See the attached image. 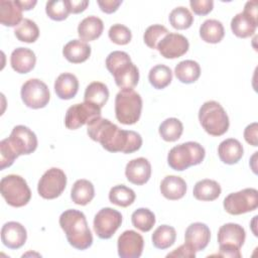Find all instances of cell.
Returning <instances> with one entry per match:
<instances>
[{
    "instance_id": "1",
    "label": "cell",
    "mask_w": 258,
    "mask_h": 258,
    "mask_svg": "<svg viewBox=\"0 0 258 258\" xmlns=\"http://www.w3.org/2000/svg\"><path fill=\"white\" fill-rule=\"evenodd\" d=\"M87 132L92 140L99 142L109 152L132 153L142 145L139 133L120 129L110 120L102 117L88 124Z\"/></svg>"
},
{
    "instance_id": "2",
    "label": "cell",
    "mask_w": 258,
    "mask_h": 258,
    "mask_svg": "<svg viewBox=\"0 0 258 258\" xmlns=\"http://www.w3.org/2000/svg\"><path fill=\"white\" fill-rule=\"evenodd\" d=\"M59 226L63 230L71 246L85 250L93 244V236L86 216L78 210H67L59 217Z\"/></svg>"
},
{
    "instance_id": "3",
    "label": "cell",
    "mask_w": 258,
    "mask_h": 258,
    "mask_svg": "<svg viewBox=\"0 0 258 258\" xmlns=\"http://www.w3.org/2000/svg\"><path fill=\"white\" fill-rule=\"evenodd\" d=\"M106 68L121 90L133 89L138 84L139 71L127 52L115 50L109 53L106 58Z\"/></svg>"
},
{
    "instance_id": "4",
    "label": "cell",
    "mask_w": 258,
    "mask_h": 258,
    "mask_svg": "<svg viewBox=\"0 0 258 258\" xmlns=\"http://www.w3.org/2000/svg\"><path fill=\"white\" fill-rule=\"evenodd\" d=\"M205 155V148L200 143L188 141L172 147L167 155V162L172 169L182 171L189 166L200 164Z\"/></svg>"
},
{
    "instance_id": "5",
    "label": "cell",
    "mask_w": 258,
    "mask_h": 258,
    "mask_svg": "<svg viewBox=\"0 0 258 258\" xmlns=\"http://www.w3.org/2000/svg\"><path fill=\"white\" fill-rule=\"evenodd\" d=\"M202 127L212 136H221L229 129V117L225 109L216 101L205 102L199 111Z\"/></svg>"
},
{
    "instance_id": "6",
    "label": "cell",
    "mask_w": 258,
    "mask_h": 258,
    "mask_svg": "<svg viewBox=\"0 0 258 258\" xmlns=\"http://www.w3.org/2000/svg\"><path fill=\"white\" fill-rule=\"evenodd\" d=\"M142 99L133 89L121 90L115 98V115L125 125L135 124L141 115Z\"/></svg>"
},
{
    "instance_id": "7",
    "label": "cell",
    "mask_w": 258,
    "mask_h": 258,
    "mask_svg": "<svg viewBox=\"0 0 258 258\" xmlns=\"http://www.w3.org/2000/svg\"><path fill=\"white\" fill-rule=\"evenodd\" d=\"M246 238L245 230L242 226L235 223H228L220 227L218 231L219 253L218 256L240 258V248Z\"/></svg>"
},
{
    "instance_id": "8",
    "label": "cell",
    "mask_w": 258,
    "mask_h": 258,
    "mask_svg": "<svg viewBox=\"0 0 258 258\" xmlns=\"http://www.w3.org/2000/svg\"><path fill=\"white\" fill-rule=\"evenodd\" d=\"M0 191L6 203L14 208L27 205L31 198V190L26 180L17 174L4 176L0 181Z\"/></svg>"
},
{
    "instance_id": "9",
    "label": "cell",
    "mask_w": 258,
    "mask_h": 258,
    "mask_svg": "<svg viewBox=\"0 0 258 258\" xmlns=\"http://www.w3.org/2000/svg\"><path fill=\"white\" fill-rule=\"evenodd\" d=\"M258 191L255 188H244L228 195L224 200V209L230 215H241L256 210Z\"/></svg>"
},
{
    "instance_id": "10",
    "label": "cell",
    "mask_w": 258,
    "mask_h": 258,
    "mask_svg": "<svg viewBox=\"0 0 258 258\" xmlns=\"http://www.w3.org/2000/svg\"><path fill=\"white\" fill-rule=\"evenodd\" d=\"M101 117V108L84 102L71 106L64 117V125L68 129L76 130L85 124H90L93 120Z\"/></svg>"
},
{
    "instance_id": "11",
    "label": "cell",
    "mask_w": 258,
    "mask_h": 258,
    "mask_svg": "<svg viewBox=\"0 0 258 258\" xmlns=\"http://www.w3.org/2000/svg\"><path fill=\"white\" fill-rule=\"evenodd\" d=\"M67 185L66 173L57 167H51L40 177L37 185L39 196L46 200L59 197Z\"/></svg>"
},
{
    "instance_id": "12",
    "label": "cell",
    "mask_w": 258,
    "mask_h": 258,
    "mask_svg": "<svg viewBox=\"0 0 258 258\" xmlns=\"http://www.w3.org/2000/svg\"><path fill=\"white\" fill-rule=\"evenodd\" d=\"M21 99L31 109H40L49 102V90L47 86L38 79H30L21 87Z\"/></svg>"
},
{
    "instance_id": "13",
    "label": "cell",
    "mask_w": 258,
    "mask_h": 258,
    "mask_svg": "<svg viewBox=\"0 0 258 258\" xmlns=\"http://www.w3.org/2000/svg\"><path fill=\"white\" fill-rule=\"evenodd\" d=\"M122 224V215L112 208L101 209L94 218V230L101 239H110Z\"/></svg>"
},
{
    "instance_id": "14",
    "label": "cell",
    "mask_w": 258,
    "mask_h": 258,
    "mask_svg": "<svg viewBox=\"0 0 258 258\" xmlns=\"http://www.w3.org/2000/svg\"><path fill=\"white\" fill-rule=\"evenodd\" d=\"M7 141L13 151L19 156L32 153L37 147V138L33 131L23 125L15 126Z\"/></svg>"
},
{
    "instance_id": "15",
    "label": "cell",
    "mask_w": 258,
    "mask_h": 258,
    "mask_svg": "<svg viewBox=\"0 0 258 258\" xmlns=\"http://www.w3.org/2000/svg\"><path fill=\"white\" fill-rule=\"evenodd\" d=\"M188 47L189 43L185 36L169 32L158 42L156 49L165 58H177L182 56Z\"/></svg>"
},
{
    "instance_id": "16",
    "label": "cell",
    "mask_w": 258,
    "mask_h": 258,
    "mask_svg": "<svg viewBox=\"0 0 258 258\" xmlns=\"http://www.w3.org/2000/svg\"><path fill=\"white\" fill-rule=\"evenodd\" d=\"M143 246L142 236L133 230H127L118 238V255L121 258H138L142 254Z\"/></svg>"
},
{
    "instance_id": "17",
    "label": "cell",
    "mask_w": 258,
    "mask_h": 258,
    "mask_svg": "<svg viewBox=\"0 0 258 258\" xmlns=\"http://www.w3.org/2000/svg\"><path fill=\"white\" fill-rule=\"evenodd\" d=\"M211 239V231L209 227L204 223L190 224L184 234V241L196 252L204 250Z\"/></svg>"
},
{
    "instance_id": "18",
    "label": "cell",
    "mask_w": 258,
    "mask_h": 258,
    "mask_svg": "<svg viewBox=\"0 0 258 258\" xmlns=\"http://www.w3.org/2000/svg\"><path fill=\"white\" fill-rule=\"evenodd\" d=\"M127 179L136 185L146 183L151 175L150 162L144 157H138L130 160L125 168Z\"/></svg>"
},
{
    "instance_id": "19",
    "label": "cell",
    "mask_w": 258,
    "mask_h": 258,
    "mask_svg": "<svg viewBox=\"0 0 258 258\" xmlns=\"http://www.w3.org/2000/svg\"><path fill=\"white\" fill-rule=\"evenodd\" d=\"M27 239V233L20 223L8 222L1 229V241L9 249L22 247Z\"/></svg>"
},
{
    "instance_id": "20",
    "label": "cell",
    "mask_w": 258,
    "mask_h": 258,
    "mask_svg": "<svg viewBox=\"0 0 258 258\" xmlns=\"http://www.w3.org/2000/svg\"><path fill=\"white\" fill-rule=\"evenodd\" d=\"M36 56L34 52L26 47L15 48L10 56L12 69L18 74H27L34 68Z\"/></svg>"
},
{
    "instance_id": "21",
    "label": "cell",
    "mask_w": 258,
    "mask_h": 258,
    "mask_svg": "<svg viewBox=\"0 0 258 258\" xmlns=\"http://www.w3.org/2000/svg\"><path fill=\"white\" fill-rule=\"evenodd\" d=\"M79 90V81L77 77L70 73L60 74L54 82V91L61 100L74 98Z\"/></svg>"
},
{
    "instance_id": "22",
    "label": "cell",
    "mask_w": 258,
    "mask_h": 258,
    "mask_svg": "<svg viewBox=\"0 0 258 258\" xmlns=\"http://www.w3.org/2000/svg\"><path fill=\"white\" fill-rule=\"evenodd\" d=\"M160 191L165 199L176 201L185 195L186 183L180 176L167 175L160 183Z\"/></svg>"
},
{
    "instance_id": "23",
    "label": "cell",
    "mask_w": 258,
    "mask_h": 258,
    "mask_svg": "<svg viewBox=\"0 0 258 258\" xmlns=\"http://www.w3.org/2000/svg\"><path fill=\"white\" fill-rule=\"evenodd\" d=\"M62 54L70 62L81 63L91 55V46L81 39H73L63 46Z\"/></svg>"
},
{
    "instance_id": "24",
    "label": "cell",
    "mask_w": 258,
    "mask_h": 258,
    "mask_svg": "<svg viewBox=\"0 0 258 258\" xmlns=\"http://www.w3.org/2000/svg\"><path fill=\"white\" fill-rule=\"evenodd\" d=\"M243 146L239 140L228 138L222 141L218 147L220 159L226 164H235L243 156Z\"/></svg>"
},
{
    "instance_id": "25",
    "label": "cell",
    "mask_w": 258,
    "mask_h": 258,
    "mask_svg": "<svg viewBox=\"0 0 258 258\" xmlns=\"http://www.w3.org/2000/svg\"><path fill=\"white\" fill-rule=\"evenodd\" d=\"M22 9L17 1L1 0L0 1V22L4 26L19 25L22 21Z\"/></svg>"
},
{
    "instance_id": "26",
    "label": "cell",
    "mask_w": 258,
    "mask_h": 258,
    "mask_svg": "<svg viewBox=\"0 0 258 258\" xmlns=\"http://www.w3.org/2000/svg\"><path fill=\"white\" fill-rule=\"evenodd\" d=\"M104 29L103 21L97 16H88L78 26V34L83 41H92L101 36Z\"/></svg>"
},
{
    "instance_id": "27",
    "label": "cell",
    "mask_w": 258,
    "mask_h": 258,
    "mask_svg": "<svg viewBox=\"0 0 258 258\" xmlns=\"http://www.w3.org/2000/svg\"><path fill=\"white\" fill-rule=\"evenodd\" d=\"M258 25V21L253 20L244 12L236 14L231 20V29L233 33L241 38L252 36Z\"/></svg>"
},
{
    "instance_id": "28",
    "label": "cell",
    "mask_w": 258,
    "mask_h": 258,
    "mask_svg": "<svg viewBox=\"0 0 258 258\" xmlns=\"http://www.w3.org/2000/svg\"><path fill=\"white\" fill-rule=\"evenodd\" d=\"M194 197L199 201L211 202L218 199L221 195L220 184L213 179H202L198 181L192 190Z\"/></svg>"
},
{
    "instance_id": "29",
    "label": "cell",
    "mask_w": 258,
    "mask_h": 258,
    "mask_svg": "<svg viewBox=\"0 0 258 258\" xmlns=\"http://www.w3.org/2000/svg\"><path fill=\"white\" fill-rule=\"evenodd\" d=\"M95 197V188L91 181L87 179H78L71 190L73 202L80 206L88 205Z\"/></svg>"
},
{
    "instance_id": "30",
    "label": "cell",
    "mask_w": 258,
    "mask_h": 258,
    "mask_svg": "<svg viewBox=\"0 0 258 258\" xmlns=\"http://www.w3.org/2000/svg\"><path fill=\"white\" fill-rule=\"evenodd\" d=\"M176 79L183 84H191L198 81L201 76L200 64L191 59L178 62L174 69Z\"/></svg>"
},
{
    "instance_id": "31",
    "label": "cell",
    "mask_w": 258,
    "mask_h": 258,
    "mask_svg": "<svg viewBox=\"0 0 258 258\" xmlns=\"http://www.w3.org/2000/svg\"><path fill=\"white\" fill-rule=\"evenodd\" d=\"M224 35L225 29L219 20L208 19L200 27V36L206 42L218 43L223 39Z\"/></svg>"
},
{
    "instance_id": "32",
    "label": "cell",
    "mask_w": 258,
    "mask_h": 258,
    "mask_svg": "<svg viewBox=\"0 0 258 258\" xmlns=\"http://www.w3.org/2000/svg\"><path fill=\"white\" fill-rule=\"evenodd\" d=\"M109 99V90L107 86L101 82L91 83L85 91L84 102L94 104L102 108Z\"/></svg>"
},
{
    "instance_id": "33",
    "label": "cell",
    "mask_w": 258,
    "mask_h": 258,
    "mask_svg": "<svg viewBox=\"0 0 258 258\" xmlns=\"http://www.w3.org/2000/svg\"><path fill=\"white\" fill-rule=\"evenodd\" d=\"M176 239L175 229L168 225L159 226L152 234L153 246L157 249H167L172 246Z\"/></svg>"
},
{
    "instance_id": "34",
    "label": "cell",
    "mask_w": 258,
    "mask_h": 258,
    "mask_svg": "<svg viewBox=\"0 0 258 258\" xmlns=\"http://www.w3.org/2000/svg\"><path fill=\"white\" fill-rule=\"evenodd\" d=\"M148 80L153 88L161 90L171 83L172 72L167 66L157 64L149 71Z\"/></svg>"
},
{
    "instance_id": "35",
    "label": "cell",
    "mask_w": 258,
    "mask_h": 258,
    "mask_svg": "<svg viewBox=\"0 0 258 258\" xmlns=\"http://www.w3.org/2000/svg\"><path fill=\"white\" fill-rule=\"evenodd\" d=\"M158 131L163 140L173 142L180 138L183 126L177 118H167L160 124Z\"/></svg>"
},
{
    "instance_id": "36",
    "label": "cell",
    "mask_w": 258,
    "mask_h": 258,
    "mask_svg": "<svg viewBox=\"0 0 258 258\" xmlns=\"http://www.w3.org/2000/svg\"><path fill=\"white\" fill-rule=\"evenodd\" d=\"M135 192L133 189L127 187L124 184L113 186L109 191V200L112 204L119 207L126 208L133 204L135 201Z\"/></svg>"
},
{
    "instance_id": "37",
    "label": "cell",
    "mask_w": 258,
    "mask_h": 258,
    "mask_svg": "<svg viewBox=\"0 0 258 258\" xmlns=\"http://www.w3.org/2000/svg\"><path fill=\"white\" fill-rule=\"evenodd\" d=\"M16 38L20 41L31 43L39 36V29L36 23L30 19L24 18L14 30Z\"/></svg>"
},
{
    "instance_id": "38",
    "label": "cell",
    "mask_w": 258,
    "mask_h": 258,
    "mask_svg": "<svg viewBox=\"0 0 258 258\" xmlns=\"http://www.w3.org/2000/svg\"><path fill=\"white\" fill-rule=\"evenodd\" d=\"M132 225L141 232L150 231L155 224L154 214L146 208H139L131 216Z\"/></svg>"
},
{
    "instance_id": "39",
    "label": "cell",
    "mask_w": 258,
    "mask_h": 258,
    "mask_svg": "<svg viewBox=\"0 0 258 258\" xmlns=\"http://www.w3.org/2000/svg\"><path fill=\"white\" fill-rule=\"evenodd\" d=\"M169 22L175 29H187L194 22V16L187 8L179 6L171 10L169 13Z\"/></svg>"
},
{
    "instance_id": "40",
    "label": "cell",
    "mask_w": 258,
    "mask_h": 258,
    "mask_svg": "<svg viewBox=\"0 0 258 258\" xmlns=\"http://www.w3.org/2000/svg\"><path fill=\"white\" fill-rule=\"evenodd\" d=\"M45 12L47 16L52 20H64L71 13L69 0H52L46 2Z\"/></svg>"
},
{
    "instance_id": "41",
    "label": "cell",
    "mask_w": 258,
    "mask_h": 258,
    "mask_svg": "<svg viewBox=\"0 0 258 258\" xmlns=\"http://www.w3.org/2000/svg\"><path fill=\"white\" fill-rule=\"evenodd\" d=\"M168 33L169 31L165 26L161 24H153L147 27V29L144 32L143 39L148 47L155 49L157 47L158 42Z\"/></svg>"
},
{
    "instance_id": "42",
    "label": "cell",
    "mask_w": 258,
    "mask_h": 258,
    "mask_svg": "<svg viewBox=\"0 0 258 258\" xmlns=\"http://www.w3.org/2000/svg\"><path fill=\"white\" fill-rule=\"evenodd\" d=\"M109 38L116 44L125 45L130 42L132 33L128 27L123 24H114L108 31Z\"/></svg>"
},
{
    "instance_id": "43",
    "label": "cell",
    "mask_w": 258,
    "mask_h": 258,
    "mask_svg": "<svg viewBox=\"0 0 258 258\" xmlns=\"http://www.w3.org/2000/svg\"><path fill=\"white\" fill-rule=\"evenodd\" d=\"M17 157H18V155L13 151V149L9 145L7 138L1 140V142H0V169L3 170L6 167L11 166Z\"/></svg>"
},
{
    "instance_id": "44",
    "label": "cell",
    "mask_w": 258,
    "mask_h": 258,
    "mask_svg": "<svg viewBox=\"0 0 258 258\" xmlns=\"http://www.w3.org/2000/svg\"><path fill=\"white\" fill-rule=\"evenodd\" d=\"M189 5L194 13L197 15H207L214 7V2L212 0H190Z\"/></svg>"
},
{
    "instance_id": "45",
    "label": "cell",
    "mask_w": 258,
    "mask_h": 258,
    "mask_svg": "<svg viewBox=\"0 0 258 258\" xmlns=\"http://www.w3.org/2000/svg\"><path fill=\"white\" fill-rule=\"evenodd\" d=\"M257 123L254 122L250 125H248L244 130V138L247 143H249L252 146L258 145V137H257Z\"/></svg>"
},
{
    "instance_id": "46",
    "label": "cell",
    "mask_w": 258,
    "mask_h": 258,
    "mask_svg": "<svg viewBox=\"0 0 258 258\" xmlns=\"http://www.w3.org/2000/svg\"><path fill=\"white\" fill-rule=\"evenodd\" d=\"M196 256V251L190 248L187 244L180 245L178 248L174 249L172 252L168 253L166 257H188V258H194Z\"/></svg>"
},
{
    "instance_id": "47",
    "label": "cell",
    "mask_w": 258,
    "mask_h": 258,
    "mask_svg": "<svg viewBox=\"0 0 258 258\" xmlns=\"http://www.w3.org/2000/svg\"><path fill=\"white\" fill-rule=\"evenodd\" d=\"M101 10L105 13H113L122 4L121 0H98L97 1Z\"/></svg>"
},
{
    "instance_id": "48",
    "label": "cell",
    "mask_w": 258,
    "mask_h": 258,
    "mask_svg": "<svg viewBox=\"0 0 258 258\" xmlns=\"http://www.w3.org/2000/svg\"><path fill=\"white\" fill-rule=\"evenodd\" d=\"M69 4H70L71 13L78 14L86 10V8L89 5V1L88 0H69Z\"/></svg>"
},
{
    "instance_id": "49",
    "label": "cell",
    "mask_w": 258,
    "mask_h": 258,
    "mask_svg": "<svg viewBox=\"0 0 258 258\" xmlns=\"http://www.w3.org/2000/svg\"><path fill=\"white\" fill-rule=\"evenodd\" d=\"M246 15H248L250 18H252L255 21H258V10H257V1H248L245 4L244 11Z\"/></svg>"
},
{
    "instance_id": "50",
    "label": "cell",
    "mask_w": 258,
    "mask_h": 258,
    "mask_svg": "<svg viewBox=\"0 0 258 258\" xmlns=\"http://www.w3.org/2000/svg\"><path fill=\"white\" fill-rule=\"evenodd\" d=\"M18 5L20 6V8L22 10H30L32 9L35 5H36V1L35 0H16Z\"/></svg>"
}]
</instances>
